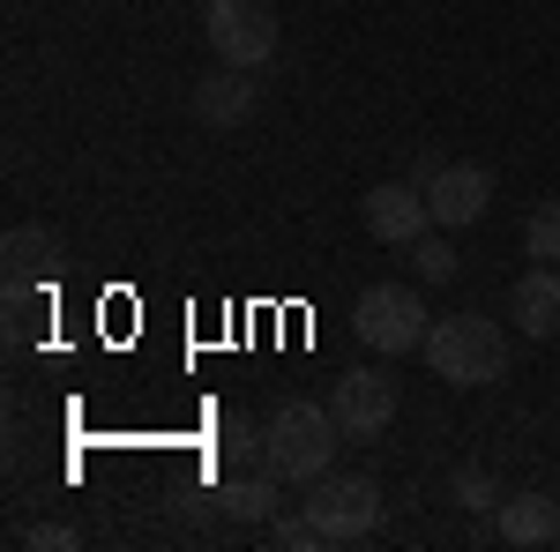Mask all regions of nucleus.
Wrapping results in <instances>:
<instances>
[{
	"label": "nucleus",
	"mask_w": 560,
	"mask_h": 552,
	"mask_svg": "<svg viewBox=\"0 0 560 552\" xmlns=\"http://www.w3.org/2000/svg\"><path fill=\"white\" fill-rule=\"evenodd\" d=\"M337 441H345V425L329 403H306V396H284L269 425H261V470H277L284 485H314L322 470L337 463Z\"/></svg>",
	"instance_id": "1"
},
{
	"label": "nucleus",
	"mask_w": 560,
	"mask_h": 552,
	"mask_svg": "<svg viewBox=\"0 0 560 552\" xmlns=\"http://www.w3.org/2000/svg\"><path fill=\"white\" fill-rule=\"evenodd\" d=\"M427 366L448 388H493L509 374V329L486 314H448L427 329Z\"/></svg>",
	"instance_id": "2"
},
{
	"label": "nucleus",
	"mask_w": 560,
	"mask_h": 552,
	"mask_svg": "<svg viewBox=\"0 0 560 552\" xmlns=\"http://www.w3.org/2000/svg\"><path fill=\"white\" fill-rule=\"evenodd\" d=\"M351 329H359V343L366 351H382V359H404V351H427V298L411 292V284H374V292H359V306H351Z\"/></svg>",
	"instance_id": "3"
},
{
	"label": "nucleus",
	"mask_w": 560,
	"mask_h": 552,
	"mask_svg": "<svg viewBox=\"0 0 560 552\" xmlns=\"http://www.w3.org/2000/svg\"><path fill=\"white\" fill-rule=\"evenodd\" d=\"M202 38H210V52L224 60V68H269L277 60V8L269 0H210L202 8Z\"/></svg>",
	"instance_id": "4"
},
{
	"label": "nucleus",
	"mask_w": 560,
	"mask_h": 552,
	"mask_svg": "<svg viewBox=\"0 0 560 552\" xmlns=\"http://www.w3.org/2000/svg\"><path fill=\"white\" fill-rule=\"evenodd\" d=\"M306 515H314V530H322V545H359V538H374V522H382V485L374 478H314V493H306Z\"/></svg>",
	"instance_id": "5"
},
{
	"label": "nucleus",
	"mask_w": 560,
	"mask_h": 552,
	"mask_svg": "<svg viewBox=\"0 0 560 552\" xmlns=\"http://www.w3.org/2000/svg\"><path fill=\"white\" fill-rule=\"evenodd\" d=\"M329 411L345 425V441H382L388 425H396V381H388L382 366H351L345 381L329 388Z\"/></svg>",
	"instance_id": "6"
},
{
	"label": "nucleus",
	"mask_w": 560,
	"mask_h": 552,
	"mask_svg": "<svg viewBox=\"0 0 560 552\" xmlns=\"http://www.w3.org/2000/svg\"><path fill=\"white\" fill-rule=\"evenodd\" d=\"M427 210L441 232H471L478 216L493 210V172L471 165V157H448V165L427 179Z\"/></svg>",
	"instance_id": "7"
},
{
	"label": "nucleus",
	"mask_w": 560,
	"mask_h": 552,
	"mask_svg": "<svg viewBox=\"0 0 560 552\" xmlns=\"http://www.w3.org/2000/svg\"><path fill=\"white\" fill-rule=\"evenodd\" d=\"M366 232L382 239V247H419L433 232V210H427V187H411V179H382V187H366Z\"/></svg>",
	"instance_id": "8"
},
{
	"label": "nucleus",
	"mask_w": 560,
	"mask_h": 552,
	"mask_svg": "<svg viewBox=\"0 0 560 552\" xmlns=\"http://www.w3.org/2000/svg\"><path fill=\"white\" fill-rule=\"evenodd\" d=\"M509 321H516L530 343H546V337H560V269H523L516 277V292H509Z\"/></svg>",
	"instance_id": "9"
},
{
	"label": "nucleus",
	"mask_w": 560,
	"mask_h": 552,
	"mask_svg": "<svg viewBox=\"0 0 560 552\" xmlns=\"http://www.w3.org/2000/svg\"><path fill=\"white\" fill-rule=\"evenodd\" d=\"M493 538L501 545H560V501L553 493H509L501 515H493Z\"/></svg>",
	"instance_id": "10"
},
{
	"label": "nucleus",
	"mask_w": 560,
	"mask_h": 552,
	"mask_svg": "<svg viewBox=\"0 0 560 552\" xmlns=\"http://www.w3.org/2000/svg\"><path fill=\"white\" fill-rule=\"evenodd\" d=\"M247 113H255V83H247V68H224V60H217V75L195 83V120H202V128H240Z\"/></svg>",
	"instance_id": "11"
},
{
	"label": "nucleus",
	"mask_w": 560,
	"mask_h": 552,
	"mask_svg": "<svg viewBox=\"0 0 560 552\" xmlns=\"http://www.w3.org/2000/svg\"><path fill=\"white\" fill-rule=\"evenodd\" d=\"M0 261H8V277H31V284H38V277L60 269V239H52L45 224H15V232L0 239Z\"/></svg>",
	"instance_id": "12"
},
{
	"label": "nucleus",
	"mask_w": 560,
	"mask_h": 552,
	"mask_svg": "<svg viewBox=\"0 0 560 552\" xmlns=\"http://www.w3.org/2000/svg\"><path fill=\"white\" fill-rule=\"evenodd\" d=\"M277 485H284V478H277V470H261V478H232L217 501H224L232 522H269V515H277Z\"/></svg>",
	"instance_id": "13"
},
{
	"label": "nucleus",
	"mask_w": 560,
	"mask_h": 552,
	"mask_svg": "<svg viewBox=\"0 0 560 552\" xmlns=\"http://www.w3.org/2000/svg\"><path fill=\"white\" fill-rule=\"evenodd\" d=\"M411 269H419V284H448V277H456V247H448V232H441V224L411 247Z\"/></svg>",
	"instance_id": "14"
},
{
	"label": "nucleus",
	"mask_w": 560,
	"mask_h": 552,
	"mask_svg": "<svg viewBox=\"0 0 560 552\" xmlns=\"http://www.w3.org/2000/svg\"><path fill=\"white\" fill-rule=\"evenodd\" d=\"M523 255L530 261H560V202H538L523 224Z\"/></svg>",
	"instance_id": "15"
},
{
	"label": "nucleus",
	"mask_w": 560,
	"mask_h": 552,
	"mask_svg": "<svg viewBox=\"0 0 560 552\" xmlns=\"http://www.w3.org/2000/svg\"><path fill=\"white\" fill-rule=\"evenodd\" d=\"M501 501H509V493H501V485H493L478 463L456 470V508H464V515H486V508H501Z\"/></svg>",
	"instance_id": "16"
},
{
	"label": "nucleus",
	"mask_w": 560,
	"mask_h": 552,
	"mask_svg": "<svg viewBox=\"0 0 560 552\" xmlns=\"http://www.w3.org/2000/svg\"><path fill=\"white\" fill-rule=\"evenodd\" d=\"M269 545H277V552H314V545H322V530H314V515H277V522H269Z\"/></svg>",
	"instance_id": "17"
},
{
	"label": "nucleus",
	"mask_w": 560,
	"mask_h": 552,
	"mask_svg": "<svg viewBox=\"0 0 560 552\" xmlns=\"http://www.w3.org/2000/svg\"><path fill=\"white\" fill-rule=\"evenodd\" d=\"M23 545H38V552H75L83 538H75V522H31V530H23Z\"/></svg>",
	"instance_id": "18"
},
{
	"label": "nucleus",
	"mask_w": 560,
	"mask_h": 552,
	"mask_svg": "<svg viewBox=\"0 0 560 552\" xmlns=\"http://www.w3.org/2000/svg\"><path fill=\"white\" fill-rule=\"evenodd\" d=\"M217 448H224V463H247V456H261V433L240 425V419H224V441H217Z\"/></svg>",
	"instance_id": "19"
},
{
	"label": "nucleus",
	"mask_w": 560,
	"mask_h": 552,
	"mask_svg": "<svg viewBox=\"0 0 560 552\" xmlns=\"http://www.w3.org/2000/svg\"><path fill=\"white\" fill-rule=\"evenodd\" d=\"M441 165H448V157H441V150H427V157L411 165V187H427V179H433V172H441Z\"/></svg>",
	"instance_id": "20"
}]
</instances>
